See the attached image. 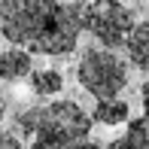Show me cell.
I'll return each instance as SVG.
<instances>
[{"label":"cell","instance_id":"1","mask_svg":"<svg viewBox=\"0 0 149 149\" xmlns=\"http://www.w3.org/2000/svg\"><path fill=\"white\" fill-rule=\"evenodd\" d=\"M85 0H0V37L28 55H70Z\"/></svg>","mask_w":149,"mask_h":149},{"label":"cell","instance_id":"2","mask_svg":"<svg viewBox=\"0 0 149 149\" xmlns=\"http://www.w3.org/2000/svg\"><path fill=\"white\" fill-rule=\"evenodd\" d=\"M15 122L31 137V149H73L91 134V116L73 100L31 107Z\"/></svg>","mask_w":149,"mask_h":149},{"label":"cell","instance_id":"3","mask_svg":"<svg viewBox=\"0 0 149 149\" xmlns=\"http://www.w3.org/2000/svg\"><path fill=\"white\" fill-rule=\"evenodd\" d=\"M76 79L91 97L110 100V97H119V91L128 85V64L113 49L88 46V49H82V55H79Z\"/></svg>","mask_w":149,"mask_h":149},{"label":"cell","instance_id":"4","mask_svg":"<svg viewBox=\"0 0 149 149\" xmlns=\"http://www.w3.org/2000/svg\"><path fill=\"white\" fill-rule=\"evenodd\" d=\"M134 28V12L119 0H91L82 9V31H88L104 49H122Z\"/></svg>","mask_w":149,"mask_h":149},{"label":"cell","instance_id":"5","mask_svg":"<svg viewBox=\"0 0 149 149\" xmlns=\"http://www.w3.org/2000/svg\"><path fill=\"white\" fill-rule=\"evenodd\" d=\"M31 67L33 61L24 49H0V79L3 82H18V79H28L31 76Z\"/></svg>","mask_w":149,"mask_h":149},{"label":"cell","instance_id":"6","mask_svg":"<svg viewBox=\"0 0 149 149\" xmlns=\"http://www.w3.org/2000/svg\"><path fill=\"white\" fill-rule=\"evenodd\" d=\"M125 49H128V61L140 73L149 76V22H140L131 28V33L125 40Z\"/></svg>","mask_w":149,"mask_h":149},{"label":"cell","instance_id":"7","mask_svg":"<svg viewBox=\"0 0 149 149\" xmlns=\"http://www.w3.org/2000/svg\"><path fill=\"white\" fill-rule=\"evenodd\" d=\"M110 149H149V125L143 119H131L128 131L119 134L110 143Z\"/></svg>","mask_w":149,"mask_h":149},{"label":"cell","instance_id":"8","mask_svg":"<svg viewBox=\"0 0 149 149\" xmlns=\"http://www.w3.org/2000/svg\"><path fill=\"white\" fill-rule=\"evenodd\" d=\"M128 116H131V110H128L125 100L110 97V100H97V107H94V113H91V122H100V125H122V122H128Z\"/></svg>","mask_w":149,"mask_h":149},{"label":"cell","instance_id":"9","mask_svg":"<svg viewBox=\"0 0 149 149\" xmlns=\"http://www.w3.org/2000/svg\"><path fill=\"white\" fill-rule=\"evenodd\" d=\"M31 91L40 94V97H52L64 88V76L58 70H31Z\"/></svg>","mask_w":149,"mask_h":149},{"label":"cell","instance_id":"10","mask_svg":"<svg viewBox=\"0 0 149 149\" xmlns=\"http://www.w3.org/2000/svg\"><path fill=\"white\" fill-rule=\"evenodd\" d=\"M0 149H22V143H18V137L12 131L0 128Z\"/></svg>","mask_w":149,"mask_h":149},{"label":"cell","instance_id":"11","mask_svg":"<svg viewBox=\"0 0 149 149\" xmlns=\"http://www.w3.org/2000/svg\"><path fill=\"white\" fill-rule=\"evenodd\" d=\"M140 100H143V122L149 125V82H143L140 88Z\"/></svg>","mask_w":149,"mask_h":149},{"label":"cell","instance_id":"12","mask_svg":"<svg viewBox=\"0 0 149 149\" xmlns=\"http://www.w3.org/2000/svg\"><path fill=\"white\" fill-rule=\"evenodd\" d=\"M0 113H3V104H0Z\"/></svg>","mask_w":149,"mask_h":149}]
</instances>
